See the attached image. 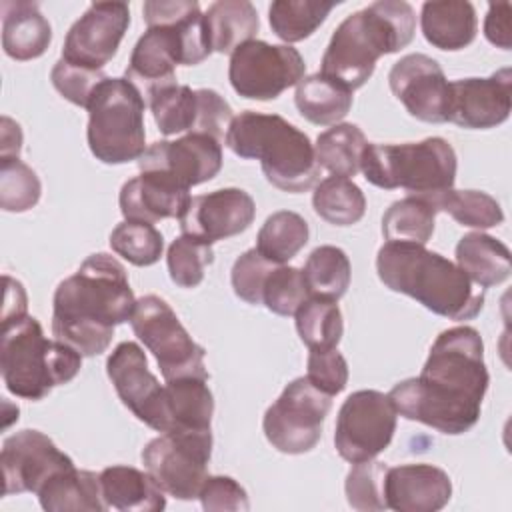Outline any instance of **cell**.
I'll return each mask as SVG.
<instances>
[{
    "instance_id": "1",
    "label": "cell",
    "mask_w": 512,
    "mask_h": 512,
    "mask_svg": "<svg viewBox=\"0 0 512 512\" xmlns=\"http://www.w3.org/2000/svg\"><path fill=\"white\" fill-rule=\"evenodd\" d=\"M488 384L480 332L454 326L436 336L422 372L398 382L388 396L406 420L456 436L480 420Z\"/></svg>"
},
{
    "instance_id": "2",
    "label": "cell",
    "mask_w": 512,
    "mask_h": 512,
    "mask_svg": "<svg viewBox=\"0 0 512 512\" xmlns=\"http://www.w3.org/2000/svg\"><path fill=\"white\" fill-rule=\"evenodd\" d=\"M134 306L126 268L106 252L90 254L54 292L52 334L82 356H98L114 328L130 322Z\"/></svg>"
},
{
    "instance_id": "3",
    "label": "cell",
    "mask_w": 512,
    "mask_h": 512,
    "mask_svg": "<svg viewBox=\"0 0 512 512\" xmlns=\"http://www.w3.org/2000/svg\"><path fill=\"white\" fill-rule=\"evenodd\" d=\"M148 30L138 38L124 78L148 100L176 82V66H196L212 50L196 0H148L142 6Z\"/></svg>"
},
{
    "instance_id": "4",
    "label": "cell",
    "mask_w": 512,
    "mask_h": 512,
    "mask_svg": "<svg viewBox=\"0 0 512 512\" xmlns=\"http://www.w3.org/2000/svg\"><path fill=\"white\" fill-rule=\"evenodd\" d=\"M414 32L416 14L408 2H372L338 24L322 56L320 74L354 92L374 74L376 62L406 48Z\"/></svg>"
},
{
    "instance_id": "5",
    "label": "cell",
    "mask_w": 512,
    "mask_h": 512,
    "mask_svg": "<svg viewBox=\"0 0 512 512\" xmlns=\"http://www.w3.org/2000/svg\"><path fill=\"white\" fill-rule=\"evenodd\" d=\"M380 282L448 320H472L484 308V292L448 258L418 244L386 242L376 256Z\"/></svg>"
},
{
    "instance_id": "6",
    "label": "cell",
    "mask_w": 512,
    "mask_h": 512,
    "mask_svg": "<svg viewBox=\"0 0 512 512\" xmlns=\"http://www.w3.org/2000/svg\"><path fill=\"white\" fill-rule=\"evenodd\" d=\"M224 144L244 160H258L266 180L278 190H310L320 176L314 144L278 114L244 110L232 118Z\"/></svg>"
},
{
    "instance_id": "7",
    "label": "cell",
    "mask_w": 512,
    "mask_h": 512,
    "mask_svg": "<svg viewBox=\"0 0 512 512\" xmlns=\"http://www.w3.org/2000/svg\"><path fill=\"white\" fill-rule=\"evenodd\" d=\"M82 368V354L60 340H48L34 316L2 324L0 372L18 398L42 400L54 386L68 384Z\"/></svg>"
},
{
    "instance_id": "8",
    "label": "cell",
    "mask_w": 512,
    "mask_h": 512,
    "mask_svg": "<svg viewBox=\"0 0 512 512\" xmlns=\"http://www.w3.org/2000/svg\"><path fill=\"white\" fill-rule=\"evenodd\" d=\"M456 168V152L440 136L404 144H368L360 162V170L370 184L384 190L404 188L408 196L430 202L444 190L454 188Z\"/></svg>"
},
{
    "instance_id": "9",
    "label": "cell",
    "mask_w": 512,
    "mask_h": 512,
    "mask_svg": "<svg viewBox=\"0 0 512 512\" xmlns=\"http://www.w3.org/2000/svg\"><path fill=\"white\" fill-rule=\"evenodd\" d=\"M146 100L126 78H104L88 104L86 138L104 164L138 160L146 150Z\"/></svg>"
},
{
    "instance_id": "10",
    "label": "cell",
    "mask_w": 512,
    "mask_h": 512,
    "mask_svg": "<svg viewBox=\"0 0 512 512\" xmlns=\"http://www.w3.org/2000/svg\"><path fill=\"white\" fill-rule=\"evenodd\" d=\"M130 326L138 340L154 354L164 380L186 376L208 380L204 348L192 340L164 298L156 294L138 298Z\"/></svg>"
},
{
    "instance_id": "11",
    "label": "cell",
    "mask_w": 512,
    "mask_h": 512,
    "mask_svg": "<svg viewBox=\"0 0 512 512\" xmlns=\"http://www.w3.org/2000/svg\"><path fill=\"white\" fill-rule=\"evenodd\" d=\"M212 430L162 432L142 448V464L156 484L178 500H194L208 478Z\"/></svg>"
},
{
    "instance_id": "12",
    "label": "cell",
    "mask_w": 512,
    "mask_h": 512,
    "mask_svg": "<svg viewBox=\"0 0 512 512\" xmlns=\"http://www.w3.org/2000/svg\"><path fill=\"white\" fill-rule=\"evenodd\" d=\"M330 406L332 396L320 392L306 376H300L264 412V436L278 452H310L322 436V424Z\"/></svg>"
},
{
    "instance_id": "13",
    "label": "cell",
    "mask_w": 512,
    "mask_h": 512,
    "mask_svg": "<svg viewBox=\"0 0 512 512\" xmlns=\"http://www.w3.org/2000/svg\"><path fill=\"white\" fill-rule=\"evenodd\" d=\"M306 72L302 54L288 44L250 40L230 54L228 80L234 92L248 100L268 102L290 86H296Z\"/></svg>"
},
{
    "instance_id": "14",
    "label": "cell",
    "mask_w": 512,
    "mask_h": 512,
    "mask_svg": "<svg viewBox=\"0 0 512 512\" xmlns=\"http://www.w3.org/2000/svg\"><path fill=\"white\" fill-rule=\"evenodd\" d=\"M398 412L388 394L378 390H356L340 406L334 446L350 464L374 460L384 452L396 432Z\"/></svg>"
},
{
    "instance_id": "15",
    "label": "cell",
    "mask_w": 512,
    "mask_h": 512,
    "mask_svg": "<svg viewBox=\"0 0 512 512\" xmlns=\"http://www.w3.org/2000/svg\"><path fill=\"white\" fill-rule=\"evenodd\" d=\"M148 106L164 136L178 132H198L224 140L232 122L230 104L212 88L192 90L186 84H172L156 92Z\"/></svg>"
},
{
    "instance_id": "16",
    "label": "cell",
    "mask_w": 512,
    "mask_h": 512,
    "mask_svg": "<svg viewBox=\"0 0 512 512\" xmlns=\"http://www.w3.org/2000/svg\"><path fill=\"white\" fill-rule=\"evenodd\" d=\"M0 466L2 494L10 496L22 492L38 494L52 476L74 468V462L46 434L26 428L4 440Z\"/></svg>"
},
{
    "instance_id": "17",
    "label": "cell",
    "mask_w": 512,
    "mask_h": 512,
    "mask_svg": "<svg viewBox=\"0 0 512 512\" xmlns=\"http://www.w3.org/2000/svg\"><path fill=\"white\" fill-rule=\"evenodd\" d=\"M128 26L130 8L126 2H94L70 26L62 58L78 66L102 70L116 56Z\"/></svg>"
},
{
    "instance_id": "18",
    "label": "cell",
    "mask_w": 512,
    "mask_h": 512,
    "mask_svg": "<svg viewBox=\"0 0 512 512\" xmlns=\"http://www.w3.org/2000/svg\"><path fill=\"white\" fill-rule=\"evenodd\" d=\"M140 172H158L184 188L212 180L222 168V144L214 136L190 132L176 140H158L138 158Z\"/></svg>"
},
{
    "instance_id": "19",
    "label": "cell",
    "mask_w": 512,
    "mask_h": 512,
    "mask_svg": "<svg viewBox=\"0 0 512 512\" xmlns=\"http://www.w3.org/2000/svg\"><path fill=\"white\" fill-rule=\"evenodd\" d=\"M388 84L406 112L422 122H448L450 82L442 66L420 52L406 54L388 72Z\"/></svg>"
},
{
    "instance_id": "20",
    "label": "cell",
    "mask_w": 512,
    "mask_h": 512,
    "mask_svg": "<svg viewBox=\"0 0 512 512\" xmlns=\"http://www.w3.org/2000/svg\"><path fill=\"white\" fill-rule=\"evenodd\" d=\"M106 374L122 404L140 422L162 432L164 386L150 372L144 350L136 342H120L106 360Z\"/></svg>"
},
{
    "instance_id": "21",
    "label": "cell",
    "mask_w": 512,
    "mask_h": 512,
    "mask_svg": "<svg viewBox=\"0 0 512 512\" xmlns=\"http://www.w3.org/2000/svg\"><path fill=\"white\" fill-rule=\"evenodd\" d=\"M256 216L254 198L242 188H220L192 196L178 218L180 230L200 242L214 244L250 228Z\"/></svg>"
},
{
    "instance_id": "22",
    "label": "cell",
    "mask_w": 512,
    "mask_h": 512,
    "mask_svg": "<svg viewBox=\"0 0 512 512\" xmlns=\"http://www.w3.org/2000/svg\"><path fill=\"white\" fill-rule=\"evenodd\" d=\"M510 88V68H500L488 78H460L450 82L448 122L470 130L496 128L510 116Z\"/></svg>"
},
{
    "instance_id": "23",
    "label": "cell",
    "mask_w": 512,
    "mask_h": 512,
    "mask_svg": "<svg viewBox=\"0 0 512 512\" xmlns=\"http://www.w3.org/2000/svg\"><path fill=\"white\" fill-rule=\"evenodd\" d=\"M452 496L450 476L432 464L388 466L384 476L386 506L396 512H436Z\"/></svg>"
},
{
    "instance_id": "24",
    "label": "cell",
    "mask_w": 512,
    "mask_h": 512,
    "mask_svg": "<svg viewBox=\"0 0 512 512\" xmlns=\"http://www.w3.org/2000/svg\"><path fill=\"white\" fill-rule=\"evenodd\" d=\"M190 190L158 172H140L120 188L118 204L124 220L160 222L180 218L190 202Z\"/></svg>"
},
{
    "instance_id": "25",
    "label": "cell",
    "mask_w": 512,
    "mask_h": 512,
    "mask_svg": "<svg viewBox=\"0 0 512 512\" xmlns=\"http://www.w3.org/2000/svg\"><path fill=\"white\" fill-rule=\"evenodd\" d=\"M206 378L186 376L164 384L162 432H208L212 430L214 396Z\"/></svg>"
},
{
    "instance_id": "26",
    "label": "cell",
    "mask_w": 512,
    "mask_h": 512,
    "mask_svg": "<svg viewBox=\"0 0 512 512\" xmlns=\"http://www.w3.org/2000/svg\"><path fill=\"white\" fill-rule=\"evenodd\" d=\"M52 42V26L36 2H2V48L6 56L26 62L40 58Z\"/></svg>"
},
{
    "instance_id": "27",
    "label": "cell",
    "mask_w": 512,
    "mask_h": 512,
    "mask_svg": "<svg viewBox=\"0 0 512 512\" xmlns=\"http://www.w3.org/2000/svg\"><path fill=\"white\" fill-rule=\"evenodd\" d=\"M420 28L428 44L456 52L474 42L478 18L474 6L466 0L424 2L420 10Z\"/></svg>"
},
{
    "instance_id": "28",
    "label": "cell",
    "mask_w": 512,
    "mask_h": 512,
    "mask_svg": "<svg viewBox=\"0 0 512 512\" xmlns=\"http://www.w3.org/2000/svg\"><path fill=\"white\" fill-rule=\"evenodd\" d=\"M102 498L106 508L120 512H160L166 508L164 490L156 480L132 466H108L100 472Z\"/></svg>"
},
{
    "instance_id": "29",
    "label": "cell",
    "mask_w": 512,
    "mask_h": 512,
    "mask_svg": "<svg viewBox=\"0 0 512 512\" xmlns=\"http://www.w3.org/2000/svg\"><path fill=\"white\" fill-rule=\"evenodd\" d=\"M456 266L480 288L498 286L512 272L508 246L484 232H468L458 240Z\"/></svg>"
},
{
    "instance_id": "30",
    "label": "cell",
    "mask_w": 512,
    "mask_h": 512,
    "mask_svg": "<svg viewBox=\"0 0 512 512\" xmlns=\"http://www.w3.org/2000/svg\"><path fill=\"white\" fill-rule=\"evenodd\" d=\"M258 28V12L248 0H220L204 12V30L212 52L232 54L238 46L254 40Z\"/></svg>"
},
{
    "instance_id": "31",
    "label": "cell",
    "mask_w": 512,
    "mask_h": 512,
    "mask_svg": "<svg viewBox=\"0 0 512 512\" xmlns=\"http://www.w3.org/2000/svg\"><path fill=\"white\" fill-rule=\"evenodd\" d=\"M40 506L48 512H104L100 474L90 470L68 468L52 476L36 494Z\"/></svg>"
},
{
    "instance_id": "32",
    "label": "cell",
    "mask_w": 512,
    "mask_h": 512,
    "mask_svg": "<svg viewBox=\"0 0 512 512\" xmlns=\"http://www.w3.org/2000/svg\"><path fill=\"white\" fill-rule=\"evenodd\" d=\"M294 104L312 124L330 126L340 122L352 108V92L332 78L316 72L296 84Z\"/></svg>"
},
{
    "instance_id": "33",
    "label": "cell",
    "mask_w": 512,
    "mask_h": 512,
    "mask_svg": "<svg viewBox=\"0 0 512 512\" xmlns=\"http://www.w3.org/2000/svg\"><path fill=\"white\" fill-rule=\"evenodd\" d=\"M436 214L438 210L426 198L406 196L396 200L382 216V236L386 242L426 246L434 234Z\"/></svg>"
},
{
    "instance_id": "34",
    "label": "cell",
    "mask_w": 512,
    "mask_h": 512,
    "mask_svg": "<svg viewBox=\"0 0 512 512\" xmlns=\"http://www.w3.org/2000/svg\"><path fill=\"white\" fill-rule=\"evenodd\" d=\"M368 144L370 142L356 124H334L316 138L314 152L318 166L326 168L332 176H356Z\"/></svg>"
},
{
    "instance_id": "35",
    "label": "cell",
    "mask_w": 512,
    "mask_h": 512,
    "mask_svg": "<svg viewBox=\"0 0 512 512\" xmlns=\"http://www.w3.org/2000/svg\"><path fill=\"white\" fill-rule=\"evenodd\" d=\"M302 274L310 298L338 302L350 286L352 266L342 248L324 244L310 252Z\"/></svg>"
},
{
    "instance_id": "36",
    "label": "cell",
    "mask_w": 512,
    "mask_h": 512,
    "mask_svg": "<svg viewBox=\"0 0 512 512\" xmlns=\"http://www.w3.org/2000/svg\"><path fill=\"white\" fill-rule=\"evenodd\" d=\"M314 212L334 226H352L366 212V196L356 182L344 176H328L312 194Z\"/></svg>"
},
{
    "instance_id": "37",
    "label": "cell",
    "mask_w": 512,
    "mask_h": 512,
    "mask_svg": "<svg viewBox=\"0 0 512 512\" xmlns=\"http://www.w3.org/2000/svg\"><path fill=\"white\" fill-rule=\"evenodd\" d=\"M308 238L310 228L304 216L292 210H278L258 230L256 250L276 264H286L308 244Z\"/></svg>"
},
{
    "instance_id": "38",
    "label": "cell",
    "mask_w": 512,
    "mask_h": 512,
    "mask_svg": "<svg viewBox=\"0 0 512 512\" xmlns=\"http://www.w3.org/2000/svg\"><path fill=\"white\" fill-rule=\"evenodd\" d=\"M338 2L326 0H276L268 8L272 32L292 44L316 32Z\"/></svg>"
},
{
    "instance_id": "39",
    "label": "cell",
    "mask_w": 512,
    "mask_h": 512,
    "mask_svg": "<svg viewBox=\"0 0 512 512\" xmlns=\"http://www.w3.org/2000/svg\"><path fill=\"white\" fill-rule=\"evenodd\" d=\"M438 212H448L458 224L468 228H492L504 222L500 202L482 190H444L432 198Z\"/></svg>"
},
{
    "instance_id": "40",
    "label": "cell",
    "mask_w": 512,
    "mask_h": 512,
    "mask_svg": "<svg viewBox=\"0 0 512 512\" xmlns=\"http://www.w3.org/2000/svg\"><path fill=\"white\" fill-rule=\"evenodd\" d=\"M300 340L310 350L336 348L344 334L342 312L336 302L308 298L294 314Z\"/></svg>"
},
{
    "instance_id": "41",
    "label": "cell",
    "mask_w": 512,
    "mask_h": 512,
    "mask_svg": "<svg viewBox=\"0 0 512 512\" xmlns=\"http://www.w3.org/2000/svg\"><path fill=\"white\" fill-rule=\"evenodd\" d=\"M110 248L134 266H152L164 250V236L154 224L124 220L110 232Z\"/></svg>"
},
{
    "instance_id": "42",
    "label": "cell",
    "mask_w": 512,
    "mask_h": 512,
    "mask_svg": "<svg viewBox=\"0 0 512 512\" xmlns=\"http://www.w3.org/2000/svg\"><path fill=\"white\" fill-rule=\"evenodd\" d=\"M38 174L20 158H0V206L6 212H26L40 200Z\"/></svg>"
},
{
    "instance_id": "43",
    "label": "cell",
    "mask_w": 512,
    "mask_h": 512,
    "mask_svg": "<svg viewBox=\"0 0 512 512\" xmlns=\"http://www.w3.org/2000/svg\"><path fill=\"white\" fill-rule=\"evenodd\" d=\"M214 262V250L210 244L192 236H178L166 254L170 280L180 288H196L204 280V270Z\"/></svg>"
},
{
    "instance_id": "44",
    "label": "cell",
    "mask_w": 512,
    "mask_h": 512,
    "mask_svg": "<svg viewBox=\"0 0 512 512\" xmlns=\"http://www.w3.org/2000/svg\"><path fill=\"white\" fill-rule=\"evenodd\" d=\"M308 298L310 292L304 274L296 266L278 264L264 282L262 304L278 316H294Z\"/></svg>"
},
{
    "instance_id": "45",
    "label": "cell",
    "mask_w": 512,
    "mask_h": 512,
    "mask_svg": "<svg viewBox=\"0 0 512 512\" xmlns=\"http://www.w3.org/2000/svg\"><path fill=\"white\" fill-rule=\"evenodd\" d=\"M388 466L384 462L366 460L350 468L346 476V500L350 508L358 512H378L386 510L384 498V476Z\"/></svg>"
},
{
    "instance_id": "46",
    "label": "cell",
    "mask_w": 512,
    "mask_h": 512,
    "mask_svg": "<svg viewBox=\"0 0 512 512\" xmlns=\"http://www.w3.org/2000/svg\"><path fill=\"white\" fill-rule=\"evenodd\" d=\"M104 78L106 74L102 70L78 66V64L66 62L64 58H60L50 72L52 86L58 90V94L70 104L80 108H88L94 90Z\"/></svg>"
},
{
    "instance_id": "47",
    "label": "cell",
    "mask_w": 512,
    "mask_h": 512,
    "mask_svg": "<svg viewBox=\"0 0 512 512\" xmlns=\"http://www.w3.org/2000/svg\"><path fill=\"white\" fill-rule=\"evenodd\" d=\"M276 266H278L276 262L264 258L256 248L242 252L236 258L232 272H230V282H232L234 294L252 306H260L264 282Z\"/></svg>"
},
{
    "instance_id": "48",
    "label": "cell",
    "mask_w": 512,
    "mask_h": 512,
    "mask_svg": "<svg viewBox=\"0 0 512 512\" xmlns=\"http://www.w3.org/2000/svg\"><path fill=\"white\" fill-rule=\"evenodd\" d=\"M306 368V378L328 396L340 394L348 384V362L338 348L310 350Z\"/></svg>"
},
{
    "instance_id": "49",
    "label": "cell",
    "mask_w": 512,
    "mask_h": 512,
    "mask_svg": "<svg viewBox=\"0 0 512 512\" xmlns=\"http://www.w3.org/2000/svg\"><path fill=\"white\" fill-rule=\"evenodd\" d=\"M200 504L208 512H240L248 510L246 490L230 476H210L204 480L198 492Z\"/></svg>"
},
{
    "instance_id": "50",
    "label": "cell",
    "mask_w": 512,
    "mask_h": 512,
    "mask_svg": "<svg viewBox=\"0 0 512 512\" xmlns=\"http://www.w3.org/2000/svg\"><path fill=\"white\" fill-rule=\"evenodd\" d=\"M510 14L512 6L510 2H492L488 4V14L484 20V36L490 44L502 50H510Z\"/></svg>"
},
{
    "instance_id": "51",
    "label": "cell",
    "mask_w": 512,
    "mask_h": 512,
    "mask_svg": "<svg viewBox=\"0 0 512 512\" xmlns=\"http://www.w3.org/2000/svg\"><path fill=\"white\" fill-rule=\"evenodd\" d=\"M4 286H6V290H4V306H2V324L28 316V312H26L28 298H26L24 286L8 274L4 276Z\"/></svg>"
},
{
    "instance_id": "52",
    "label": "cell",
    "mask_w": 512,
    "mask_h": 512,
    "mask_svg": "<svg viewBox=\"0 0 512 512\" xmlns=\"http://www.w3.org/2000/svg\"><path fill=\"white\" fill-rule=\"evenodd\" d=\"M0 158H18L22 150V130L20 124L8 116H2L0 128Z\"/></svg>"
}]
</instances>
